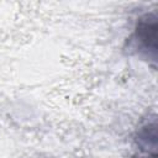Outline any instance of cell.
<instances>
[{
  "instance_id": "6da1fadb",
  "label": "cell",
  "mask_w": 158,
  "mask_h": 158,
  "mask_svg": "<svg viewBox=\"0 0 158 158\" xmlns=\"http://www.w3.org/2000/svg\"><path fill=\"white\" fill-rule=\"evenodd\" d=\"M156 38H157V22L156 19L148 21V16L143 19L137 27L136 31V44L141 51L148 52L152 49L156 54Z\"/></svg>"
}]
</instances>
